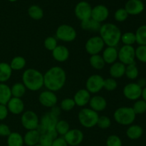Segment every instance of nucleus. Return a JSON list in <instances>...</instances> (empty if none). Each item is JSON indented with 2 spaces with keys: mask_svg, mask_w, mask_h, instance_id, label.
Returning <instances> with one entry per match:
<instances>
[{
  "mask_svg": "<svg viewBox=\"0 0 146 146\" xmlns=\"http://www.w3.org/2000/svg\"><path fill=\"white\" fill-rule=\"evenodd\" d=\"M66 74L60 66H53L44 74V86L48 91L56 92L64 86Z\"/></svg>",
  "mask_w": 146,
  "mask_h": 146,
  "instance_id": "nucleus-1",
  "label": "nucleus"
},
{
  "mask_svg": "<svg viewBox=\"0 0 146 146\" xmlns=\"http://www.w3.org/2000/svg\"><path fill=\"white\" fill-rule=\"evenodd\" d=\"M99 34L105 45L113 47H116L118 45L122 35L118 26L112 23H106L101 25Z\"/></svg>",
  "mask_w": 146,
  "mask_h": 146,
  "instance_id": "nucleus-2",
  "label": "nucleus"
},
{
  "mask_svg": "<svg viewBox=\"0 0 146 146\" xmlns=\"http://www.w3.org/2000/svg\"><path fill=\"white\" fill-rule=\"evenodd\" d=\"M22 84L29 91H38L44 86V74L35 68H27L22 74Z\"/></svg>",
  "mask_w": 146,
  "mask_h": 146,
  "instance_id": "nucleus-3",
  "label": "nucleus"
},
{
  "mask_svg": "<svg viewBox=\"0 0 146 146\" xmlns=\"http://www.w3.org/2000/svg\"><path fill=\"white\" fill-rule=\"evenodd\" d=\"M136 118V114L132 107H120L117 108L113 113V118L115 122L121 125H132Z\"/></svg>",
  "mask_w": 146,
  "mask_h": 146,
  "instance_id": "nucleus-4",
  "label": "nucleus"
},
{
  "mask_svg": "<svg viewBox=\"0 0 146 146\" xmlns=\"http://www.w3.org/2000/svg\"><path fill=\"white\" fill-rule=\"evenodd\" d=\"M78 118L79 123L83 127L91 128L96 125L99 115L98 113L94 110L88 108H84L79 111Z\"/></svg>",
  "mask_w": 146,
  "mask_h": 146,
  "instance_id": "nucleus-5",
  "label": "nucleus"
},
{
  "mask_svg": "<svg viewBox=\"0 0 146 146\" xmlns=\"http://www.w3.org/2000/svg\"><path fill=\"white\" fill-rule=\"evenodd\" d=\"M58 121V115H56L52 111H49L41 117L37 131L39 132L40 134H41L47 131L54 130Z\"/></svg>",
  "mask_w": 146,
  "mask_h": 146,
  "instance_id": "nucleus-6",
  "label": "nucleus"
},
{
  "mask_svg": "<svg viewBox=\"0 0 146 146\" xmlns=\"http://www.w3.org/2000/svg\"><path fill=\"white\" fill-rule=\"evenodd\" d=\"M75 29L68 24H61L56 31V38L64 42H72L76 38Z\"/></svg>",
  "mask_w": 146,
  "mask_h": 146,
  "instance_id": "nucleus-7",
  "label": "nucleus"
},
{
  "mask_svg": "<svg viewBox=\"0 0 146 146\" xmlns=\"http://www.w3.org/2000/svg\"><path fill=\"white\" fill-rule=\"evenodd\" d=\"M39 121L37 114L32 111H25L21 115V125L27 131L36 130L39 125Z\"/></svg>",
  "mask_w": 146,
  "mask_h": 146,
  "instance_id": "nucleus-8",
  "label": "nucleus"
},
{
  "mask_svg": "<svg viewBox=\"0 0 146 146\" xmlns=\"http://www.w3.org/2000/svg\"><path fill=\"white\" fill-rule=\"evenodd\" d=\"M104 41L100 36H94L86 41L85 44V49L86 52L91 56L99 54L104 48Z\"/></svg>",
  "mask_w": 146,
  "mask_h": 146,
  "instance_id": "nucleus-9",
  "label": "nucleus"
},
{
  "mask_svg": "<svg viewBox=\"0 0 146 146\" xmlns=\"http://www.w3.org/2000/svg\"><path fill=\"white\" fill-rule=\"evenodd\" d=\"M118 59L125 66L135 63V48L133 46L123 45L118 50Z\"/></svg>",
  "mask_w": 146,
  "mask_h": 146,
  "instance_id": "nucleus-10",
  "label": "nucleus"
},
{
  "mask_svg": "<svg viewBox=\"0 0 146 146\" xmlns=\"http://www.w3.org/2000/svg\"><path fill=\"white\" fill-rule=\"evenodd\" d=\"M104 78L98 74L89 76L86 83V89L90 94H97L104 88Z\"/></svg>",
  "mask_w": 146,
  "mask_h": 146,
  "instance_id": "nucleus-11",
  "label": "nucleus"
},
{
  "mask_svg": "<svg viewBox=\"0 0 146 146\" xmlns=\"http://www.w3.org/2000/svg\"><path fill=\"white\" fill-rule=\"evenodd\" d=\"M92 7L91 4L86 1H81L76 5L74 12L78 19L81 21L89 19L91 17Z\"/></svg>",
  "mask_w": 146,
  "mask_h": 146,
  "instance_id": "nucleus-12",
  "label": "nucleus"
},
{
  "mask_svg": "<svg viewBox=\"0 0 146 146\" xmlns=\"http://www.w3.org/2000/svg\"><path fill=\"white\" fill-rule=\"evenodd\" d=\"M143 88L137 83H129L124 86L123 96L128 100L137 101L141 97Z\"/></svg>",
  "mask_w": 146,
  "mask_h": 146,
  "instance_id": "nucleus-13",
  "label": "nucleus"
},
{
  "mask_svg": "<svg viewBox=\"0 0 146 146\" xmlns=\"http://www.w3.org/2000/svg\"><path fill=\"white\" fill-rule=\"evenodd\" d=\"M63 137L68 145L78 146L84 141V135L81 130L74 128L70 129Z\"/></svg>",
  "mask_w": 146,
  "mask_h": 146,
  "instance_id": "nucleus-14",
  "label": "nucleus"
},
{
  "mask_svg": "<svg viewBox=\"0 0 146 146\" xmlns=\"http://www.w3.org/2000/svg\"><path fill=\"white\" fill-rule=\"evenodd\" d=\"M38 101L43 106L46 108H53L56 106V104L58 102V98L55 92L46 90L39 94Z\"/></svg>",
  "mask_w": 146,
  "mask_h": 146,
  "instance_id": "nucleus-15",
  "label": "nucleus"
},
{
  "mask_svg": "<svg viewBox=\"0 0 146 146\" xmlns=\"http://www.w3.org/2000/svg\"><path fill=\"white\" fill-rule=\"evenodd\" d=\"M108 16H109V10L105 5L98 4L92 8L91 18L97 22L101 24L108 19Z\"/></svg>",
  "mask_w": 146,
  "mask_h": 146,
  "instance_id": "nucleus-16",
  "label": "nucleus"
},
{
  "mask_svg": "<svg viewBox=\"0 0 146 146\" xmlns=\"http://www.w3.org/2000/svg\"><path fill=\"white\" fill-rule=\"evenodd\" d=\"M124 9L129 15H138L144 11L145 5L141 0H128Z\"/></svg>",
  "mask_w": 146,
  "mask_h": 146,
  "instance_id": "nucleus-17",
  "label": "nucleus"
},
{
  "mask_svg": "<svg viewBox=\"0 0 146 146\" xmlns=\"http://www.w3.org/2000/svg\"><path fill=\"white\" fill-rule=\"evenodd\" d=\"M7 107L9 112L14 115H19L24 112V104L21 98L11 97V99L7 103Z\"/></svg>",
  "mask_w": 146,
  "mask_h": 146,
  "instance_id": "nucleus-18",
  "label": "nucleus"
},
{
  "mask_svg": "<svg viewBox=\"0 0 146 146\" xmlns=\"http://www.w3.org/2000/svg\"><path fill=\"white\" fill-rule=\"evenodd\" d=\"M91 98V94L86 88H82L76 93L73 99L75 102L76 106L84 107L89 103Z\"/></svg>",
  "mask_w": 146,
  "mask_h": 146,
  "instance_id": "nucleus-19",
  "label": "nucleus"
},
{
  "mask_svg": "<svg viewBox=\"0 0 146 146\" xmlns=\"http://www.w3.org/2000/svg\"><path fill=\"white\" fill-rule=\"evenodd\" d=\"M88 104L90 108L97 113L104 111L107 107V101L106 98L98 95L91 97Z\"/></svg>",
  "mask_w": 146,
  "mask_h": 146,
  "instance_id": "nucleus-20",
  "label": "nucleus"
},
{
  "mask_svg": "<svg viewBox=\"0 0 146 146\" xmlns=\"http://www.w3.org/2000/svg\"><path fill=\"white\" fill-rule=\"evenodd\" d=\"M51 52L53 58L58 62H65L69 58V51L65 46L58 45Z\"/></svg>",
  "mask_w": 146,
  "mask_h": 146,
  "instance_id": "nucleus-21",
  "label": "nucleus"
},
{
  "mask_svg": "<svg viewBox=\"0 0 146 146\" xmlns=\"http://www.w3.org/2000/svg\"><path fill=\"white\" fill-rule=\"evenodd\" d=\"M118 51L117 50L116 47L107 46L105 49L103 51L102 57L104 61L107 64H113V63L116 62L118 59Z\"/></svg>",
  "mask_w": 146,
  "mask_h": 146,
  "instance_id": "nucleus-22",
  "label": "nucleus"
},
{
  "mask_svg": "<svg viewBox=\"0 0 146 146\" xmlns=\"http://www.w3.org/2000/svg\"><path fill=\"white\" fill-rule=\"evenodd\" d=\"M125 67L126 66L121 63L120 61H116L111 64L109 68V74L111 78H120L125 75Z\"/></svg>",
  "mask_w": 146,
  "mask_h": 146,
  "instance_id": "nucleus-23",
  "label": "nucleus"
},
{
  "mask_svg": "<svg viewBox=\"0 0 146 146\" xmlns=\"http://www.w3.org/2000/svg\"><path fill=\"white\" fill-rule=\"evenodd\" d=\"M58 135L55 129L41 133L40 135L38 144L42 146H51L53 141L58 137Z\"/></svg>",
  "mask_w": 146,
  "mask_h": 146,
  "instance_id": "nucleus-24",
  "label": "nucleus"
},
{
  "mask_svg": "<svg viewBox=\"0 0 146 146\" xmlns=\"http://www.w3.org/2000/svg\"><path fill=\"white\" fill-rule=\"evenodd\" d=\"M40 135L41 134L37 131V129L28 131L23 137L24 143L28 146H34L37 145L39 142Z\"/></svg>",
  "mask_w": 146,
  "mask_h": 146,
  "instance_id": "nucleus-25",
  "label": "nucleus"
},
{
  "mask_svg": "<svg viewBox=\"0 0 146 146\" xmlns=\"http://www.w3.org/2000/svg\"><path fill=\"white\" fill-rule=\"evenodd\" d=\"M11 97V88L4 83H0V104L7 105Z\"/></svg>",
  "mask_w": 146,
  "mask_h": 146,
  "instance_id": "nucleus-26",
  "label": "nucleus"
},
{
  "mask_svg": "<svg viewBox=\"0 0 146 146\" xmlns=\"http://www.w3.org/2000/svg\"><path fill=\"white\" fill-rule=\"evenodd\" d=\"M143 134V129L141 125H131L126 131V135L131 140H138Z\"/></svg>",
  "mask_w": 146,
  "mask_h": 146,
  "instance_id": "nucleus-27",
  "label": "nucleus"
},
{
  "mask_svg": "<svg viewBox=\"0 0 146 146\" xmlns=\"http://www.w3.org/2000/svg\"><path fill=\"white\" fill-rule=\"evenodd\" d=\"M12 69L9 64L6 62L0 63V83H5L11 76Z\"/></svg>",
  "mask_w": 146,
  "mask_h": 146,
  "instance_id": "nucleus-28",
  "label": "nucleus"
},
{
  "mask_svg": "<svg viewBox=\"0 0 146 146\" xmlns=\"http://www.w3.org/2000/svg\"><path fill=\"white\" fill-rule=\"evenodd\" d=\"M24 144V138L19 133L11 132L7 137L8 146H23Z\"/></svg>",
  "mask_w": 146,
  "mask_h": 146,
  "instance_id": "nucleus-29",
  "label": "nucleus"
},
{
  "mask_svg": "<svg viewBox=\"0 0 146 146\" xmlns=\"http://www.w3.org/2000/svg\"><path fill=\"white\" fill-rule=\"evenodd\" d=\"M81 27L82 29L86 30V31H99L100 28L101 27V23H98L95 20L92 19L85 20V21H81Z\"/></svg>",
  "mask_w": 146,
  "mask_h": 146,
  "instance_id": "nucleus-30",
  "label": "nucleus"
},
{
  "mask_svg": "<svg viewBox=\"0 0 146 146\" xmlns=\"http://www.w3.org/2000/svg\"><path fill=\"white\" fill-rule=\"evenodd\" d=\"M89 62L91 66L96 70H101L104 68L106 63L102 56L100 54H96L90 56Z\"/></svg>",
  "mask_w": 146,
  "mask_h": 146,
  "instance_id": "nucleus-31",
  "label": "nucleus"
},
{
  "mask_svg": "<svg viewBox=\"0 0 146 146\" xmlns=\"http://www.w3.org/2000/svg\"><path fill=\"white\" fill-rule=\"evenodd\" d=\"M26 64H27V61H26L25 58L21 56H17L14 57L12 58L9 65L12 71L13 70L14 71H20L26 66Z\"/></svg>",
  "mask_w": 146,
  "mask_h": 146,
  "instance_id": "nucleus-32",
  "label": "nucleus"
},
{
  "mask_svg": "<svg viewBox=\"0 0 146 146\" xmlns=\"http://www.w3.org/2000/svg\"><path fill=\"white\" fill-rule=\"evenodd\" d=\"M28 14L32 19L40 20L44 17V11L38 5H31L28 9Z\"/></svg>",
  "mask_w": 146,
  "mask_h": 146,
  "instance_id": "nucleus-33",
  "label": "nucleus"
},
{
  "mask_svg": "<svg viewBox=\"0 0 146 146\" xmlns=\"http://www.w3.org/2000/svg\"><path fill=\"white\" fill-rule=\"evenodd\" d=\"M26 91H27V88L22 83H16L11 88V96L15 98H21V97L24 96Z\"/></svg>",
  "mask_w": 146,
  "mask_h": 146,
  "instance_id": "nucleus-34",
  "label": "nucleus"
},
{
  "mask_svg": "<svg viewBox=\"0 0 146 146\" xmlns=\"http://www.w3.org/2000/svg\"><path fill=\"white\" fill-rule=\"evenodd\" d=\"M136 43L139 46L146 45V25H142L137 29L135 33Z\"/></svg>",
  "mask_w": 146,
  "mask_h": 146,
  "instance_id": "nucleus-35",
  "label": "nucleus"
},
{
  "mask_svg": "<svg viewBox=\"0 0 146 146\" xmlns=\"http://www.w3.org/2000/svg\"><path fill=\"white\" fill-rule=\"evenodd\" d=\"M138 74H139V71H138V68L137 67L135 63L126 66V67H125V75L126 76V77L128 79H136L138 76Z\"/></svg>",
  "mask_w": 146,
  "mask_h": 146,
  "instance_id": "nucleus-36",
  "label": "nucleus"
},
{
  "mask_svg": "<svg viewBox=\"0 0 146 146\" xmlns=\"http://www.w3.org/2000/svg\"><path fill=\"white\" fill-rule=\"evenodd\" d=\"M55 130L58 135L63 137L70 130V125L67 121L64 120H58L56 125Z\"/></svg>",
  "mask_w": 146,
  "mask_h": 146,
  "instance_id": "nucleus-37",
  "label": "nucleus"
},
{
  "mask_svg": "<svg viewBox=\"0 0 146 146\" xmlns=\"http://www.w3.org/2000/svg\"><path fill=\"white\" fill-rule=\"evenodd\" d=\"M121 41H122L124 45L133 46L135 43H136V38H135V33L128 31L122 34L121 37Z\"/></svg>",
  "mask_w": 146,
  "mask_h": 146,
  "instance_id": "nucleus-38",
  "label": "nucleus"
},
{
  "mask_svg": "<svg viewBox=\"0 0 146 146\" xmlns=\"http://www.w3.org/2000/svg\"><path fill=\"white\" fill-rule=\"evenodd\" d=\"M136 115H141L146 112V102L143 100H137L132 107Z\"/></svg>",
  "mask_w": 146,
  "mask_h": 146,
  "instance_id": "nucleus-39",
  "label": "nucleus"
},
{
  "mask_svg": "<svg viewBox=\"0 0 146 146\" xmlns=\"http://www.w3.org/2000/svg\"><path fill=\"white\" fill-rule=\"evenodd\" d=\"M135 58L142 63L146 64V45L138 46L135 49Z\"/></svg>",
  "mask_w": 146,
  "mask_h": 146,
  "instance_id": "nucleus-40",
  "label": "nucleus"
},
{
  "mask_svg": "<svg viewBox=\"0 0 146 146\" xmlns=\"http://www.w3.org/2000/svg\"><path fill=\"white\" fill-rule=\"evenodd\" d=\"M118 87V83L115 78H108L104 79V88H105L108 91H113Z\"/></svg>",
  "mask_w": 146,
  "mask_h": 146,
  "instance_id": "nucleus-41",
  "label": "nucleus"
},
{
  "mask_svg": "<svg viewBox=\"0 0 146 146\" xmlns=\"http://www.w3.org/2000/svg\"><path fill=\"white\" fill-rule=\"evenodd\" d=\"M60 106H61V109L63 110V111H70L72 109H74V107L76 106V104L73 98H67L62 100Z\"/></svg>",
  "mask_w": 146,
  "mask_h": 146,
  "instance_id": "nucleus-42",
  "label": "nucleus"
},
{
  "mask_svg": "<svg viewBox=\"0 0 146 146\" xmlns=\"http://www.w3.org/2000/svg\"><path fill=\"white\" fill-rule=\"evenodd\" d=\"M44 45L46 49H47L48 51H52L58 46L56 38L54 36L46 37L45 38V40H44Z\"/></svg>",
  "mask_w": 146,
  "mask_h": 146,
  "instance_id": "nucleus-43",
  "label": "nucleus"
},
{
  "mask_svg": "<svg viewBox=\"0 0 146 146\" xmlns=\"http://www.w3.org/2000/svg\"><path fill=\"white\" fill-rule=\"evenodd\" d=\"M128 16H129V14H128L126 10L124 8H121L115 11V14H114V19L116 21L123 22L128 19Z\"/></svg>",
  "mask_w": 146,
  "mask_h": 146,
  "instance_id": "nucleus-44",
  "label": "nucleus"
},
{
  "mask_svg": "<svg viewBox=\"0 0 146 146\" xmlns=\"http://www.w3.org/2000/svg\"><path fill=\"white\" fill-rule=\"evenodd\" d=\"M96 125L101 129H107L111 125V121L109 117L106 115H101L98 118Z\"/></svg>",
  "mask_w": 146,
  "mask_h": 146,
  "instance_id": "nucleus-45",
  "label": "nucleus"
},
{
  "mask_svg": "<svg viewBox=\"0 0 146 146\" xmlns=\"http://www.w3.org/2000/svg\"><path fill=\"white\" fill-rule=\"evenodd\" d=\"M122 141L116 135H111L106 140V146H122Z\"/></svg>",
  "mask_w": 146,
  "mask_h": 146,
  "instance_id": "nucleus-46",
  "label": "nucleus"
},
{
  "mask_svg": "<svg viewBox=\"0 0 146 146\" xmlns=\"http://www.w3.org/2000/svg\"><path fill=\"white\" fill-rule=\"evenodd\" d=\"M11 133V130L8 125L4 123L0 124V136L8 137Z\"/></svg>",
  "mask_w": 146,
  "mask_h": 146,
  "instance_id": "nucleus-47",
  "label": "nucleus"
},
{
  "mask_svg": "<svg viewBox=\"0 0 146 146\" xmlns=\"http://www.w3.org/2000/svg\"><path fill=\"white\" fill-rule=\"evenodd\" d=\"M9 113L8 108H7V105H2L0 104V121L6 119Z\"/></svg>",
  "mask_w": 146,
  "mask_h": 146,
  "instance_id": "nucleus-48",
  "label": "nucleus"
},
{
  "mask_svg": "<svg viewBox=\"0 0 146 146\" xmlns=\"http://www.w3.org/2000/svg\"><path fill=\"white\" fill-rule=\"evenodd\" d=\"M51 146H68L67 143L64 140V137H57L54 141Z\"/></svg>",
  "mask_w": 146,
  "mask_h": 146,
  "instance_id": "nucleus-49",
  "label": "nucleus"
},
{
  "mask_svg": "<svg viewBox=\"0 0 146 146\" xmlns=\"http://www.w3.org/2000/svg\"><path fill=\"white\" fill-rule=\"evenodd\" d=\"M137 84H138L142 88H145L146 86V79L145 78H140Z\"/></svg>",
  "mask_w": 146,
  "mask_h": 146,
  "instance_id": "nucleus-50",
  "label": "nucleus"
},
{
  "mask_svg": "<svg viewBox=\"0 0 146 146\" xmlns=\"http://www.w3.org/2000/svg\"><path fill=\"white\" fill-rule=\"evenodd\" d=\"M141 97L143 98V100L146 102V86L145 88H143L142 90V94H141Z\"/></svg>",
  "mask_w": 146,
  "mask_h": 146,
  "instance_id": "nucleus-51",
  "label": "nucleus"
},
{
  "mask_svg": "<svg viewBox=\"0 0 146 146\" xmlns=\"http://www.w3.org/2000/svg\"><path fill=\"white\" fill-rule=\"evenodd\" d=\"M8 1H11V2H14V1H17V0H8Z\"/></svg>",
  "mask_w": 146,
  "mask_h": 146,
  "instance_id": "nucleus-52",
  "label": "nucleus"
},
{
  "mask_svg": "<svg viewBox=\"0 0 146 146\" xmlns=\"http://www.w3.org/2000/svg\"><path fill=\"white\" fill-rule=\"evenodd\" d=\"M34 146H42V145H40V144H37V145H34Z\"/></svg>",
  "mask_w": 146,
  "mask_h": 146,
  "instance_id": "nucleus-53",
  "label": "nucleus"
},
{
  "mask_svg": "<svg viewBox=\"0 0 146 146\" xmlns=\"http://www.w3.org/2000/svg\"><path fill=\"white\" fill-rule=\"evenodd\" d=\"M145 71H146V68H145Z\"/></svg>",
  "mask_w": 146,
  "mask_h": 146,
  "instance_id": "nucleus-54",
  "label": "nucleus"
}]
</instances>
